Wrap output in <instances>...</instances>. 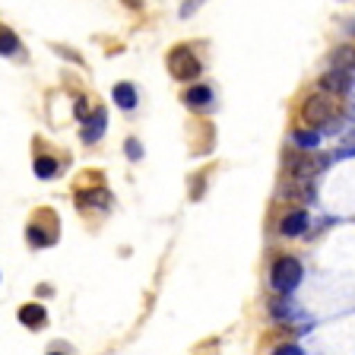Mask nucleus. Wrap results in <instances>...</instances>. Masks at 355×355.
<instances>
[{
	"mask_svg": "<svg viewBox=\"0 0 355 355\" xmlns=\"http://www.w3.org/2000/svg\"><path fill=\"white\" fill-rule=\"evenodd\" d=\"M302 263H298L295 257H279L273 263V273H270V282H273L276 292H282V295H288L292 288H298V282H302Z\"/></svg>",
	"mask_w": 355,
	"mask_h": 355,
	"instance_id": "obj_1",
	"label": "nucleus"
},
{
	"mask_svg": "<svg viewBox=\"0 0 355 355\" xmlns=\"http://www.w3.org/2000/svg\"><path fill=\"white\" fill-rule=\"evenodd\" d=\"M168 70H171L175 80L191 83V80H197L200 76V60H197V54H193L191 48H175V51L168 54Z\"/></svg>",
	"mask_w": 355,
	"mask_h": 355,
	"instance_id": "obj_2",
	"label": "nucleus"
},
{
	"mask_svg": "<svg viewBox=\"0 0 355 355\" xmlns=\"http://www.w3.org/2000/svg\"><path fill=\"white\" fill-rule=\"evenodd\" d=\"M302 118L308 121L311 127H324L327 121L333 118V98L330 96H311L302 108Z\"/></svg>",
	"mask_w": 355,
	"mask_h": 355,
	"instance_id": "obj_3",
	"label": "nucleus"
},
{
	"mask_svg": "<svg viewBox=\"0 0 355 355\" xmlns=\"http://www.w3.org/2000/svg\"><path fill=\"white\" fill-rule=\"evenodd\" d=\"M320 86H324L327 92H349V89H352V67H340V70L320 76Z\"/></svg>",
	"mask_w": 355,
	"mask_h": 355,
	"instance_id": "obj_4",
	"label": "nucleus"
},
{
	"mask_svg": "<svg viewBox=\"0 0 355 355\" xmlns=\"http://www.w3.org/2000/svg\"><path fill=\"white\" fill-rule=\"evenodd\" d=\"M304 229H308V213H304V209H295V213H288L286 219H282V225H279V232H282L286 238L304 235Z\"/></svg>",
	"mask_w": 355,
	"mask_h": 355,
	"instance_id": "obj_5",
	"label": "nucleus"
},
{
	"mask_svg": "<svg viewBox=\"0 0 355 355\" xmlns=\"http://www.w3.org/2000/svg\"><path fill=\"white\" fill-rule=\"evenodd\" d=\"M19 320L26 327H29V330H35V327H44L48 324V311H44V304H22L19 308Z\"/></svg>",
	"mask_w": 355,
	"mask_h": 355,
	"instance_id": "obj_6",
	"label": "nucleus"
},
{
	"mask_svg": "<svg viewBox=\"0 0 355 355\" xmlns=\"http://www.w3.org/2000/svg\"><path fill=\"white\" fill-rule=\"evenodd\" d=\"M102 133H105V111L98 108L92 118L86 121V130H83V140L86 143H96V140H102Z\"/></svg>",
	"mask_w": 355,
	"mask_h": 355,
	"instance_id": "obj_7",
	"label": "nucleus"
},
{
	"mask_svg": "<svg viewBox=\"0 0 355 355\" xmlns=\"http://www.w3.org/2000/svg\"><path fill=\"white\" fill-rule=\"evenodd\" d=\"M114 102H118L124 111L137 108V89H133L130 83H118V86H114Z\"/></svg>",
	"mask_w": 355,
	"mask_h": 355,
	"instance_id": "obj_8",
	"label": "nucleus"
},
{
	"mask_svg": "<svg viewBox=\"0 0 355 355\" xmlns=\"http://www.w3.org/2000/svg\"><path fill=\"white\" fill-rule=\"evenodd\" d=\"M184 102L191 105V108H203V105L213 102V89H209V86H193V89H187Z\"/></svg>",
	"mask_w": 355,
	"mask_h": 355,
	"instance_id": "obj_9",
	"label": "nucleus"
},
{
	"mask_svg": "<svg viewBox=\"0 0 355 355\" xmlns=\"http://www.w3.org/2000/svg\"><path fill=\"white\" fill-rule=\"evenodd\" d=\"M19 51V42H16V35L7 29V26H0V54H16Z\"/></svg>",
	"mask_w": 355,
	"mask_h": 355,
	"instance_id": "obj_10",
	"label": "nucleus"
},
{
	"mask_svg": "<svg viewBox=\"0 0 355 355\" xmlns=\"http://www.w3.org/2000/svg\"><path fill=\"white\" fill-rule=\"evenodd\" d=\"M54 171H58V162H54L51 155H38L35 159V175L38 178H51Z\"/></svg>",
	"mask_w": 355,
	"mask_h": 355,
	"instance_id": "obj_11",
	"label": "nucleus"
},
{
	"mask_svg": "<svg viewBox=\"0 0 355 355\" xmlns=\"http://www.w3.org/2000/svg\"><path fill=\"white\" fill-rule=\"evenodd\" d=\"M295 143L304 149H314L320 143V133L318 130H295Z\"/></svg>",
	"mask_w": 355,
	"mask_h": 355,
	"instance_id": "obj_12",
	"label": "nucleus"
},
{
	"mask_svg": "<svg viewBox=\"0 0 355 355\" xmlns=\"http://www.w3.org/2000/svg\"><path fill=\"white\" fill-rule=\"evenodd\" d=\"M29 241L32 244H51V238L42 235V229H38V225H29Z\"/></svg>",
	"mask_w": 355,
	"mask_h": 355,
	"instance_id": "obj_13",
	"label": "nucleus"
},
{
	"mask_svg": "<svg viewBox=\"0 0 355 355\" xmlns=\"http://www.w3.org/2000/svg\"><path fill=\"white\" fill-rule=\"evenodd\" d=\"M276 314V318H288V302L286 298H279V302H273V308H270Z\"/></svg>",
	"mask_w": 355,
	"mask_h": 355,
	"instance_id": "obj_14",
	"label": "nucleus"
},
{
	"mask_svg": "<svg viewBox=\"0 0 355 355\" xmlns=\"http://www.w3.org/2000/svg\"><path fill=\"white\" fill-rule=\"evenodd\" d=\"M127 155H130V159H140V155H143L140 143H137V140H127Z\"/></svg>",
	"mask_w": 355,
	"mask_h": 355,
	"instance_id": "obj_15",
	"label": "nucleus"
},
{
	"mask_svg": "<svg viewBox=\"0 0 355 355\" xmlns=\"http://www.w3.org/2000/svg\"><path fill=\"white\" fill-rule=\"evenodd\" d=\"M76 118H89V105H86V98H80V102H76Z\"/></svg>",
	"mask_w": 355,
	"mask_h": 355,
	"instance_id": "obj_16",
	"label": "nucleus"
},
{
	"mask_svg": "<svg viewBox=\"0 0 355 355\" xmlns=\"http://www.w3.org/2000/svg\"><path fill=\"white\" fill-rule=\"evenodd\" d=\"M276 355H304L298 346H282V349H276Z\"/></svg>",
	"mask_w": 355,
	"mask_h": 355,
	"instance_id": "obj_17",
	"label": "nucleus"
},
{
	"mask_svg": "<svg viewBox=\"0 0 355 355\" xmlns=\"http://www.w3.org/2000/svg\"><path fill=\"white\" fill-rule=\"evenodd\" d=\"M51 355H60V352H51Z\"/></svg>",
	"mask_w": 355,
	"mask_h": 355,
	"instance_id": "obj_18",
	"label": "nucleus"
}]
</instances>
